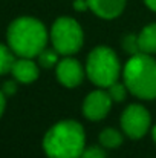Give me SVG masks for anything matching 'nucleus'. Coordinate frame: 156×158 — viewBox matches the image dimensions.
<instances>
[{"instance_id":"nucleus-1","label":"nucleus","mask_w":156,"mask_h":158,"mask_svg":"<svg viewBox=\"0 0 156 158\" xmlns=\"http://www.w3.org/2000/svg\"><path fill=\"white\" fill-rule=\"evenodd\" d=\"M86 134L80 123L64 120L52 126L43 140V149L49 158H80L84 151Z\"/></svg>"},{"instance_id":"nucleus-2","label":"nucleus","mask_w":156,"mask_h":158,"mask_svg":"<svg viewBox=\"0 0 156 158\" xmlns=\"http://www.w3.org/2000/svg\"><path fill=\"white\" fill-rule=\"evenodd\" d=\"M48 42L45 25L32 17L15 19L8 28V43L18 57L32 58L42 52Z\"/></svg>"},{"instance_id":"nucleus-3","label":"nucleus","mask_w":156,"mask_h":158,"mask_svg":"<svg viewBox=\"0 0 156 158\" xmlns=\"http://www.w3.org/2000/svg\"><path fill=\"white\" fill-rule=\"evenodd\" d=\"M124 85L127 89L144 100L156 98V60L150 54L132 55L124 66Z\"/></svg>"},{"instance_id":"nucleus-4","label":"nucleus","mask_w":156,"mask_h":158,"mask_svg":"<svg viewBox=\"0 0 156 158\" xmlns=\"http://www.w3.org/2000/svg\"><path fill=\"white\" fill-rule=\"evenodd\" d=\"M86 72L94 85L100 88H109L110 85L118 81L121 72L119 60L110 48L98 46L87 57Z\"/></svg>"},{"instance_id":"nucleus-5","label":"nucleus","mask_w":156,"mask_h":158,"mask_svg":"<svg viewBox=\"0 0 156 158\" xmlns=\"http://www.w3.org/2000/svg\"><path fill=\"white\" fill-rule=\"evenodd\" d=\"M51 40L54 49L61 55L78 52L83 45L81 26L70 17H60L52 25Z\"/></svg>"},{"instance_id":"nucleus-6","label":"nucleus","mask_w":156,"mask_h":158,"mask_svg":"<svg viewBox=\"0 0 156 158\" xmlns=\"http://www.w3.org/2000/svg\"><path fill=\"white\" fill-rule=\"evenodd\" d=\"M150 126V114L141 105L127 106L121 115V127L130 138H141Z\"/></svg>"},{"instance_id":"nucleus-7","label":"nucleus","mask_w":156,"mask_h":158,"mask_svg":"<svg viewBox=\"0 0 156 158\" xmlns=\"http://www.w3.org/2000/svg\"><path fill=\"white\" fill-rule=\"evenodd\" d=\"M110 106H112V98H110L109 92L94 91L86 97V100L83 103V114L89 120L98 121V120H103L109 114Z\"/></svg>"},{"instance_id":"nucleus-8","label":"nucleus","mask_w":156,"mask_h":158,"mask_svg":"<svg viewBox=\"0 0 156 158\" xmlns=\"http://www.w3.org/2000/svg\"><path fill=\"white\" fill-rule=\"evenodd\" d=\"M83 77H84V71L78 60L67 57L57 63V78L66 88L78 86L81 83Z\"/></svg>"},{"instance_id":"nucleus-9","label":"nucleus","mask_w":156,"mask_h":158,"mask_svg":"<svg viewBox=\"0 0 156 158\" xmlns=\"http://www.w3.org/2000/svg\"><path fill=\"white\" fill-rule=\"evenodd\" d=\"M87 3L92 12L101 19L118 17L126 6V0H87Z\"/></svg>"},{"instance_id":"nucleus-10","label":"nucleus","mask_w":156,"mask_h":158,"mask_svg":"<svg viewBox=\"0 0 156 158\" xmlns=\"http://www.w3.org/2000/svg\"><path fill=\"white\" fill-rule=\"evenodd\" d=\"M11 72L14 78L20 83H32L38 77V68L37 64L26 57H22L18 60H14Z\"/></svg>"},{"instance_id":"nucleus-11","label":"nucleus","mask_w":156,"mask_h":158,"mask_svg":"<svg viewBox=\"0 0 156 158\" xmlns=\"http://www.w3.org/2000/svg\"><path fill=\"white\" fill-rule=\"evenodd\" d=\"M138 45L139 51L144 54H155L156 52V23H152L146 26L139 35H138Z\"/></svg>"},{"instance_id":"nucleus-12","label":"nucleus","mask_w":156,"mask_h":158,"mask_svg":"<svg viewBox=\"0 0 156 158\" xmlns=\"http://www.w3.org/2000/svg\"><path fill=\"white\" fill-rule=\"evenodd\" d=\"M100 143L104 148H109V149L118 148L122 143V135L113 127H106L100 134Z\"/></svg>"},{"instance_id":"nucleus-13","label":"nucleus","mask_w":156,"mask_h":158,"mask_svg":"<svg viewBox=\"0 0 156 158\" xmlns=\"http://www.w3.org/2000/svg\"><path fill=\"white\" fill-rule=\"evenodd\" d=\"M12 63H14V55H12V52L5 45L0 43V75H3L6 72H11Z\"/></svg>"},{"instance_id":"nucleus-14","label":"nucleus","mask_w":156,"mask_h":158,"mask_svg":"<svg viewBox=\"0 0 156 158\" xmlns=\"http://www.w3.org/2000/svg\"><path fill=\"white\" fill-rule=\"evenodd\" d=\"M38 61L43 68H52L58 63V52L55 49H43L38 54Z\"/></svg>"},{"instance_id":"nucleus-15","label":"nucleus","mask_w":156,"mask_h":158,"mask_svg":"<svg viewBox=\"0 0 156 158\" xmlns=\"http://www.w3.org/2000/svg\"><path fill=\"white\" fill-rule=\"evenodd\" d=\"M126 91H127V86L121 85L118 81H115L113 85L109 86V95H110L112 102H122L126 98Z\"/></svg>"},{"instance_id":"nucleus-16","label":"nucleus","mask_w":156,"mask_h":158,"mask_svg":"<svg viewBox=\"0 0 156 158\" xmlns=\"http://www.w3.org/2000/svg\"><path fill=\"white\" fill-rule=\"evenodd\" d=\"M122 46H124L126 52H129L130 55H135V54L141 52V51H139V45H138V35L129 34V35L124 39Z\"/></svg>"},{"instance_id":"nucleus-17","label":"nucleus","mask_w":156,"mask_h":158,"mask_svg":"<svg viewBox=\"0 0 156 158\" xmlns=\"http://www.w3.org/2000/svg\"><path fill=\"white\" fill-rule=\"evenodd\" d=\"M80 158H107V157H106V152H104L103 149L94 146V148H87V149H84Z\"/></svg>"},{"instance_id":"nucleus-18","label":"nucleus","mask_w":156,"mask_h":158,"mask_svg":"<svg viewBox=\"0 0 156 158\" xmlns=\"http://www.w3.org/2000/svg\"><path fill=\"white\" fill-rule=\"evenodd\" d=\"M15 89H17V86H15V83H14V81H6V83L3 85V94L11 95V94H14V92H15Z\"/></svg>"},{"instance_id":"nucleus-19","label":"nucleus","mask_w":156,"mask_h":158,"mask_svg":"<svg viewBox=\"0 0 156 158\" xmlns=\"http://www.w3.org/2000/svg\"><path fill=\"white\" fill-rule=\"evenodd\" d=\"M74 6L77 11H84L86 8H89V3H87V0H75Z\"/></svg>"},{"instance_id":"nucleus-20","label":"nucleus","mask_w":156,"mask_h":158,"mask_svg":"<svg viewBox=\"0 0 156 158\" xmlns=\"http://www.w3.org/2000/svg\"><path fill=\"white\" fill-rule=\"evenodd\" d=\"M144 2H146V5H147L152 11L156 12V0H144Z\"/></svg>"},{"instance_id":"nucleus-21","label":"nucleus","mask_w":156,"mask_h":158,"mask_svg":"<svg viewBox=\"0 0 156 158\" xmlns=\"http://www.w3.org/2000/svg\"><path fill=\"white\" fill-rule=\"evenodd\" d=\"M3 109H5V95L3 91H0V115L3 114Z\"/></svg>"},{"instance_id":"nucleus-22","label":"nucleus","mask_w":156,"mask_h":158,"mask_svg":"<svg viewBox=\"0 0 156 158\" xmlns=\"http://www.w3.org/2000/svg\"><path fill=\"white\" fill-rule=\"evenodd\" d=\"M152 134H153V140L156 141V126L153 127V131H152Z\"/></svg>"}]
</instances>
